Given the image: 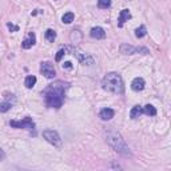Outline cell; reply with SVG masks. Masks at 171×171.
I'll use <instances>...</instances> for the list:
<instances>
[{
  "mask_svg": "<svg viewBox=\"0 0 171 171\" xmlns=\"http://www.w3.org/2000/svg\"><path fill=\"white\" fill-rule=\"evenodd\" d=\"M74 14L72 12H67V14H64L63 16H62V22L64 23V24H70V23H72L74 22Z\"/></svg>",
  "mask_w": 171,
  "mask_h": 171,
  "instance_id": "18",
  "label": "cell"
},
{
  "mask_svg": "<svg viewBox=\"0 0 171 171\" xmlns=\"http://www.w3.org/2000/svg\"><path fill=\"white\" fill-rule=\"evenodd\" d=\"M7 27L10 28V31H18L19 30V27H16V26H14V24H11V23H8Z\"/></svg>",
  "mask_w": 171,
  "mask_h": 171,
  "instance_id": "24",
  "label": "cell"
},
{
  "mask_svg": "<svg viewBox=\"0 0 171 171\" xmlns=\"http://www.w3.org/2000/svg\"><path fill=\"white\" fill-rule=\"evenodd\" d=\"M98 7L102 10H107L111 7V0H98Z\"/></svg>",
  "mask_w": 171,
  "mask_h": 171,
  "instance_id": "20",
  "label": "cell"
},
{
  "mask_svg": "<svg viewBox=\"0 0 171 171\" xmlns=\"http://www.w3.org/2000/svg\"><path fill=\"white\" fill-rule=\"evenodd\" d=\"M43 138L48 143L55 146V147H62V139H60L59 134L55 130H46V131H43Z\"/></svg>",
  "mask_w": 171,
  "mask_h": 171,
  "instance_id": "4",
  "label": "cell"
},
{
  "mask_svg": "<svg viewBox=\"0 0 171 171\" xmlns=\"http://www.w3.org/2000/svg\"><path fill=\"white\" fill-rule=\"evenodd\" d=\"M35 43H36V36H35V34H34V32H30V35H28V38L23 40V43H22V47L24 48V50H28V48H31L32 46H35Z\"/></svg>",
  "mask_w": 171,
  "mask_h": 171,
  "instance_id": "10",
  "label": "cell"
},
{
  "mask_svg": "<svg viewBox=\"0 0 171 171\" xmlns=\"http://www.w3.org/2000/svg\"><path fill=\"white\" fill-rule=\"evenodd\" d=\"M146 35H147V28H146V26H140V27H138L135 30V36L138 39L144 38Z\"/></svg>",
  "mask_w": 171,
  "mask_h": 171,
  "instance_id": "16",
  "label": "cell"
},
{
  "mask_svg": "<svg viewBox=\"0 0 171 171\" xmlns=\"http://www.w3.org/2000/svg\"><path fill=\"white\" fill-rule=\"evenodd\" d=\"M71 52L76 56V59H78L82 64H86V66H91V64H94V58L90 54H86V52L80 51L79 48H72Z\"/></svg>",
  "mask_w": 171,
  "mask_h": 171,
  "instance_id": "7",
  "label": "cell"
},
{
  "mask_svg": "<svg viewBox=\"0 0 171 171\" xmlns=\"http://www.w3.org/2000/svg\"><path fill=\"white\" fill-rule=\"evenodd\" d=\"M131 88L134 90V91H136V92L142 91V90L144 88V80L142 78H135L132 80V83H131Z\"/></svg>",
  "mask_w": 171,
  "mask_h": 171,
  "instance_id": "13",
  "label": "cell"
},
{
  "mask_svg": "<svg viewBox=\"0 0 171 171\" xmlns=\"http://www.w3.org/2000/svg\"><path fill=\"white\" fill-rule=\"evenodd\" d=\"M120 52L124 55H134V54H143V55H147L148 54V50L144 47H132L130 44H126L123 43L120 46Z\"/></svg>",
  "mask_w": 171,
  "mask_h": 171,
  "instance_id": "6",
  "label": "cell"
},
{
  "mask_svg": "<svg viewBox=\"0 0 171 171\" xmlns=\"http://www.w3.org/2000/svg\"><path fill=\"white\" fill-rule=\"evenodd\" d=\"M11 107H12V104L10 102H3V103H0V112H7Z\"/></svg>",
  "mask_w": 171,
  "mask_h": 171,
  "instance_id": "21",
  "label": "cell"
},
{
  "mask_svg": "<svg viewBox=\"0 0 171 171\" xmlns=\"http://www.w3.org/2000/svg\"><path fill=\"white\" fill-rule=\"evenodd\" d=\"M44 36H46V40L47 42H54V40L56 39V32L54 30H47L46 31V34H44Z\"/></svg>",
  "mask_w": 171,
  "mask_h": 171,
  "instance_id": "19",
  "label": "cell"
},
{
  "mask_svg": "<svg viewBox=\"0 0 171 171\" xmlns=\"http://www.w3.org/2000/svg\"><path fill=\"white\" fill-rule=\"evenodd\" d=\"M4 158H6V152H4V151H3V150H2V148H0V161H3V159H4Z\"/></svg>",
  "mask_w": 171,
  "mask_h": 171,
  "instance_id": "25",
  "label": "cell"
},
{
  "mask_svg": "<svg viewBox=\"0 0 171 171\" xmlns=\"http://www.w3.org/2000/svg\"><path fill=\"white\" fill-rule=\"evenodd\" d=\"M107 142H108V144L112 147L114 151L120 154L122 156L127 158V156L132 155L131 151H130V148H128V146H127V143H126L124 139H123V136H122L116 130L110 128L107 131Z\"/></svg>",
  "mask_w": 171,
  "mask_h": 171,
  "instance_id": "2",
  "label": "cell"
},
{
  "mask_svg": "<svg viewBox=\"0 0 171 171\" xmlns=\"http://www.w3.org/2000/svg\"><path fill=\"white\" fill-rule=\"evenodd\" d=\"M90 35H91V38H94V39H104L106 38V32L102 27H94L91 32H90Z\"/></svg>",
  "mask_w": 171,
  "mask_h": 171,
  "instance_id": "11",
  "label": "cell"
},
{
  "mask_svg": "<svg viewBox=\"0 0 171 171\" xmlns=\"http://www.w3.org/2000/svg\"><path fill=\"white\" fill-rule=\"evenodd\" d=\"M143 114L150 115V116H155L156 115V108L154 107L152 104H146L143 107Z\"/></svg>",
  "mask_w": 171,
  "mask_h": 171,
  "instance_id": "15",
  "label": "cell"
},
{
  "mask_svg": "<svg viewBox=\"0 0 171 171\" xmlns=\"http://www.w3.org/2000/svg\"><path fill=\"white\" fill-rule=\"evenodd\" d=\"M142 114H143V107L135 106V107H132L131 112H130V116H131V119H136V118H139Z\"/></svg>",
  "mask_w": 171,
  "mask_h": 171,
  "instance_id": "14",
  "label": "cell"
},
{
  "mask_svg": "<svg viewBox=\"0 0 171 171\" xmlns=\"http://www.w3.org/2000/svg\"><path fill=\"white\" fill-rule=\"evenodd\" d=\"M70 87V84L62 80L52 83L47 86L43 91V96L46 100V104L51 108H60L64 100V95H66V90Z\"/></svg>",
  "mask_w": 171,
  "mask_h": 171,
  "instance_id": "1",
  "label": "cell"
},
{
  "mask_svg": "<svg viewBox=\"0 0 171 171\" xmlns=\"http://www.w3.org/2000/svg\"><path fill=\"white\" fill-rule=\"evenodd\" d=\"M114 115H115V112H114L112 108H103L100 111V114H99L102 120H110V119H112V118H114Z\"/></svg>",
  "mask_w": 171,
  "mask_h": 171,
  "instance_id": "12",
  "label": "cell"
},
{
  "mask_svg": "<svg viewBox=\"0 0 171 171\" xmlns=\"http://www.w3.org/2000/svg\"><path fill=\"white\" fill-rule=\"evenodd\" d=\"M64 55H67V48H62V50H59V51H58V54H56L55 60H56V62H60Z\"/></svg>",
  "mask_w": 171,
  "mask_h": 171,
  "instance_id": "22",
  "label": "cell"
},
{
  "mask_svg": "<svg viewBox=\"0 0 171 171\" xmlns=\"http://www.w3.org/2000/svg\"><path fill=\"white\" fill-rule=\"evenodd\" d=\"M40 72H42V74L46 76L47 79H52V78H55V75H56L55 67L52 66L50 62L42 63V66H40Z\"/></svg>",
  "mask_w": 171,
  "mask_h": 171,
  "instance_id": "8",
  "label": "cell"
},
{
  "mask_svg": "<svg viewBox=\"0 0 171 171\" xmlns=\"http://www.w3.org/2000/svg\"><path fill=\"white\" fill-rule=\"evenodd\" d=\"M10 124L15 128H27L30 131H35V123L31 118H24L22 120H11Z\"/></svg>",
  "mask_w": 171,
  "mask_h": 171,
  "instance_id": "5",
  "label": "cell"
},
{
  "mask_svg": "<svg viewBox=\"0 0 171 171\" xmlns=\"http://www.w3.org/2000/svg\"><path fill=\"white\" fill-rule=\"evenodd\" d=\"M131 19V14H130L128 10H122L119 14V18H118V27H123V24L126 22Z\"/></svg>",
  "mask_w": 171,
  "mask_h": 171,
  "instance_id": "9",
  "label": "cell"
},
{
  "mask_svg": "<svg viewBox=\"0 0 171 171\" xmlns=\"http://www.w3.org/2000/svg\"><path fill=\"white\" fill-rule=\"evenodd\" d=\"M62 67H63V70H72V63L71 62H66V63L62 64Z\"/></svg>",
  "mask_w": 171,
  "mask_h": 171,
  "instance_id": "23",
  "label": "cell"
},
{
  "mask_svg": "<svg viewBox=\"0 0 171 171\" xmlns=\"http://www.w3.org/2000/svg\"><path fill=\"white\" fill-rule=\"evenodd\" d=\"M35 83H36V76H34V75H28L26 80H24V86H26L27 88H32L35 86Z\"/></svg>",
  "mask_w": 171,
  "mask_h": 171,
  "instance_id": "17",
  "label": "cell"
},
{
  "mask_svg": "<svg viewBox=\"0 0 171 171\" xmlns=\"http://www.w3.org/2000/svg\"><path fill=\"white\" fill-rule=\"evenodd\" d=\"M102 87L106 91H110L112 94H118L122 95L124 92V84H123V79L119 74L116 72H110L103 78L102 80Z\"/></svg>",
  "mask_w": 171,
  "mask_h": 171,
  "instance_id": "3",
  "label": "cell"
}]
</instances>
